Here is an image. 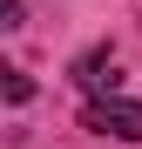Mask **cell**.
I'll return each instance as SVG.
<instances>
[{
    "label": "cell",
    "mask_w": 142,
    "mask_h": 149,
    "mask_svg": "<svg viewBox=\"0 0 142 149\" xmlns=\"http://www.w3.org/2000/svg\"><path fill=\"white\" fill-rule=\"evenodd\" d=\"M81 129H95V136H122V142H142V102L95 95V102H88V115H81Z\"/></svg>",
    "instance_id": "cell-1"
},
{
    "label": "cell",
    "mask_w": 142,
    "mask_h": 149,
    "mask_svg": "<svg viewBox=\"0 0 142 149\" xmlns=\"http://www.w3.org/2000/svg\"><path fill=\"white\" fill-rule=\"evenodd\" d=\"M14 20H20V0H0V34H7Z\"/></svg>",
    "instance_id": "cell-4"
},
{
    "label": "cell",
    "mask_w": 142,
    "mask_h": 149,
    "mask_svg": "<svg viewBox=\"0 0 142 149\" xmlns=\"http://www.w3.org/2000/svg\"><path fill=\"white\" fill-rule=\"evenodd\" d=\"M75 81H81L88 95H108L115 81H122V74H115V54H108V47H95V54H81V61H75Z\"/></svg>",
    "instance_id": "cell-2"
},
{
    "label": "cell",
    "mask_w": 142,
    "mask_h": 149,
    "mask_svg": "<svg viewBox=\"0 0 142 149\" xmlns=\"http://www.w3.org/2000/svg\"><path fill=\"white\" fill-rule=\"evenodd\" d=\"M0 95H7V102H27V95H34V81H27L20 68H0Z\"/></svg>",
    "instance_id": "cell-3"
}]
</instances>
